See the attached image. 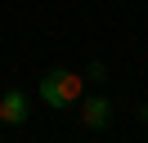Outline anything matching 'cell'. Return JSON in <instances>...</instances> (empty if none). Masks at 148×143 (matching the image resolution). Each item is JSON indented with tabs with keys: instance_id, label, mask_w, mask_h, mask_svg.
<instances>
[{
	"instance_id": "obj_3",
	"label": "cell",
	"mask_w": 148,
	"mask_h": 143,
	"mask_svg": "<svg viewBox=\"0 0 148 143\" xmlns=\"http://www.w3.org/2000/svg\"><path fill=\"white\" fill-rule=\"evenodd\" d=\"M27 112H32V103H27L23 89H5L0 94V125H23Z\"/></svg>"
},
{
	"instance_id": "obj_1",
	"label": "cell",
	"mask_w": 148,
	"mask_h": 143,
	"mask_svg": "<svg viewBox=\"0 0 148 143\" xmlns=\"http://www.w3.org/2000/svg\"><path fill=\"white\" fill-rule=\"evenodd\" d=\"M36 94H40V103H49L54 112H67V107L81 103V94H85V76H76V72H67V67H49L45 76H40Z\"/></svg>"
},
{
	"instance_id": "obj_2",
	"label": "cell",
	"mask_w": 148,
	"mask_h": 143,
	"mask_svg": "<svg viewBox=\"0 0 148 143\" xmlns=\"http://www.w3.org/2000/svg\"><path fill=\"white\" fill-rule=\"evenodd\" d=\"M76 107H81V125H85V130H108V125H112V103L103 94H94V98L81 94Z\"/></svg>"
},
{
	"instance_id": "obj_4",
	"label": "cell",
	"mask_w": 148,
	"mask_h": 143,
	"mask_svg": "<svg viewBox=\"0 0 148 143\" xmlns=\"http://www.w3.org/2000/svg\"><path fill=\"white\" fill-rule=\"evenodd\" d=\"M85 80H108V67H103V63H90V67H85Z\"/></svg>"
},
{
	"instance_id": "obj_5",
	"label": "cell",
	"mask_w": 148,
	"mask_h": 143,
	"mask_svg": "<svg viewBox=\"0 0 148 143\" xmlns=\"http://www.w3.org/2000/svg\"><path fill=\"white\" fill-rule=\"evenodd\" d=\"M135 121H139V125H148V103H139V107H135Z\"/></svg>"
}]
</instances>
